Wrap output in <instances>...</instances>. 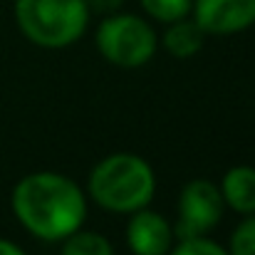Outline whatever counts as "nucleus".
<instances>
[{
	"label": "nucleus",
	"mask_w": 255,
	"mask_h": 255,
	"mask_svg": "<svg viewBox=\"0 0 255 255\" xmlns=\"http://www.w3.org/2000/svg\"><path fill=\"white\" fill-rule=\"evenodd\" d=\"M12 211L17 221L42 241H65L82 228L87 218L85 191L67 176L37 171L12 191Z\"/></svg>",
	"instance_id": "nucleus-1"
},
{
	"label": "nucleus",
	"mask_w": 255,
	"mask_h": 255,
	"mask_svg": "<svg viewBox=\"0 0 255 255\" xmlns=\"http://www.w3.org/2000/svg\"><path fill=\"white\" fill-rule=\"evenodd\" d=\"M87 188L97 206L114 213H134L151 203L156 176L141 156L112 154L92 169Z\"/></svg>",
	"instance_id": "nucleus-2"
},
{
	"label": "nucleus",
	"mask_w": 255,
	"mask_h": 255,
	"mask_svg": "<svg viewBox=\"0 0 255 255\" xmlns=\"http://www.w3.org/2000/svg\"><path fill=\"white\" fill-rule=\"evenodd\" d=\"M15 20L22 35L40 47H67L87 30L85 0H15Z\"/></svg>",
	"instance_id": "nucleus-3"
},
{
	"label": "nucleus",
	"mask_w": 255,
	"mask_h": 255,
	"mask_svg": "<svg viewBox=\"0 0 255 255\" xmlns=\"http://www.w3.org/2000/svg\"><path fill=\"white\" fill-rule=\"evenodd\" d=\"M102 57L117 67H141L156 52V32L139 15H107L97 27Z\"/></svg>",
	"instance_id": "nucleus-4"
},
{
	"label": "nucleus",
	"mask_w": 255,
	"mask_h": 255,
	"mask_svg": "<svg viewBox=\"0 0 255 255\" xmlns=\"http://www.w3.org/2000/svg\"><path fill=\"white\" fill-rule=\"evenodd\" d=\"M226 201L221 196V188L206 178H196L183 186L178 198V223L173 228V236L183 238H201L211 228L218 226L223 216Z\"/></svg>",
	"instance_id": "nucleus-5"
},
{
	"label": "nucleus",
	"mask_w": 255,
	"mask_h": 255,
	"mask_svg": "<svg viewBox=\"0 0 255 255\" xmlns=\"http://www.w3.org/2000/svg\"><path fill=\"white\" fill-rule=\"evenodd\" d=\"M191 12L206 35H233L255 22V0H193Z\"/></svg>",
	"instance_id": "nucleus-6"
},
{
	"label": "nucleus",
	"mask_w": 255,
	"mask_h": 255,
	"mask_svg": "<svg viewBox=\"0 0 255 255\" xmlns=\"http://www.w3.org/2000/svg\"><path fill=\"white\" fill-rule=\"evenodd\" d=\"M127 243L134 255H169L173 228L161 213L139 208L127 226Z\"/></svg>",
	"instance_id": "nucleus-7"
},
{
	"label": "nucleus",
	"mask_w": 255,
	"mask_h": 255,
	"mask_svg": "<svg viewBox=\"0 0 255 255\" xmlns=\"http://www.w3.org/2000/svg\"><path fill=\"white\" fill-rule=\"evenodd\" d=\"M221 196L226 206L233 211L251 216L255 213V169L253 166H233L226 171L221 181Z\"/></svg>",
	"instance_id": "nucleus-8"
},
{
	"label": "nucleus",
	"mask_w": 255,
	"mask_h": 255,
	"mask_svg": "<svg viewBox=\"0 0 255 255\" xmlns=\"http://www.w3.org/2000/svg\"><path fill=\"white\" fill-rule=\"evenodd\" d=\"M203 40H206V32L198 27L196 20H188V17L171 22V27L164 32V47L178 60L193 57L203 47Z\"/></svg>",
	"instance_id": "nucleus-9"
},
{
	"label": "nucleus",
	"mask_w": 255,
	"mask_h": 255,
	"mask_svg": "<svg viewBox=\"0 0 255 255\" xmlns=\"http://www.w3.org/2000/svg\"><path fill=\"white\" fill-rule=\"evenodd\" d=\"M62 255H114V248L102 233L80 228L65 238Z\"/></svg>",
	"instance_id": "nucleus-10"
},
{
	"label": "nucleus",
	"mask_w": 255,
	"mask_h": 255,
	"mask_svg": "<svg viewBox=\"0 0 255 255\" xmlns=\"http://www.w3.org/2000/svg\"><path fill=\"white\" fill-rule=\"evenodd\" d=\"M191 5L193 0H141V7L161 22H176L181 17H188Z\"/></svg>",
	"instance_id": "nucleus-11"
},
{
	"label": "nucleus",
	"mask_w": 255,
	"mask_h": 255,
	"mask_svg": "<svg viewBox=\"0 0 255 255\" xmlns=\"http://www.w3.org/2000/svg\"><path fill=\"white\" fill-rule=\"evenodd\" d=\"M231 255H255V213H251L231 236Z\"/></svg>",
	"instance_id": "nucleus-12"
},
{
	"label": "nucleus",
	"mask_w": 255,
	"mask_h": 255,
	"mask_svg": "<svg viewBox=\"0 0 255 255\" xmlns=\"http://www.w3.org/2000/svg\"><path fill=\"white\" fill-rule=\"evenodd\" d=\"M171 255H231V253L223 251L218 243L208 241L206 236H201V238H183L171 251Z\"/></svg>",
	"instance_id": "nucleus-13"
},
{
	"label": "nucleus",
	"mask_w": 255,
	"mask_h": 255,
	"mask_svg": "<svg viewBox=\"0 0 255 255\" xmlns=\"http://www.w3.org/2000/svg\"><path fill=\"white\" fill-rule=\"evenodd\" d=\"M124 0H85L87 10L89 12H97V15H112L122 7Z\"/></svg>",
	"instance_id": "nucleus-14"
},
{
	"label": "nucleus",
	"mask_w": 255,
	"mask_h": 255,
	"mask_svg": "<svg viewBox=\"0 0 255 255\" xmlns=\"http://www.w3.org/2000/svg\"><path fill=\"white\" fill-rule=\"evenodd\" d=\"M0 255H25L15 243H10V241H2L0 238Z\"/></svg>",
	"instance_id": "nucleus-15"
}]
</instances>
